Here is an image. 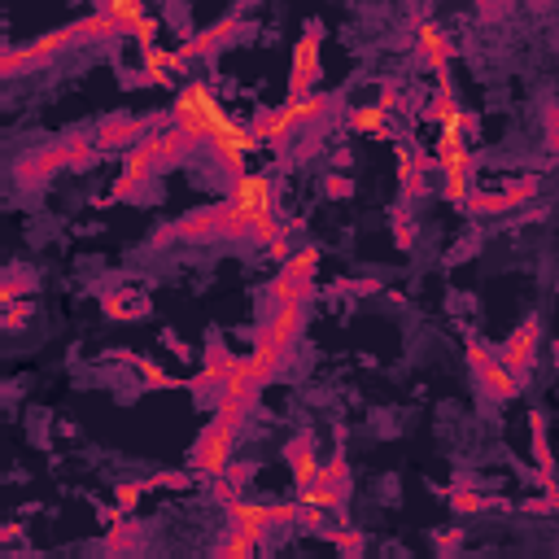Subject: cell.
<instances>
[{"label":"cell","mask_w":559,"mask_h":559,"mask_svg":"<svg viewBox=\"0 0 559 559\" xmlns=\"http://www.w3.org/2000/svg\"><path fill=\"white\" fill-rule=\"evenodd\" d=\"M319 485H332V490H350V463H346V455H332L324 463V472H319Z\"/></svg>","instance_id":"e575fe53"},{"label":"cell","mask_w":559,"mask_h":559,"mask_svg":"<svg viewBox=\"0 0 559 559\" xmlns=\"http://www.w3.org/2000/svg\"><path fill=\"white\" fill-rule=\"evenodd\" d=\"M498 363L511 367L520 380H529L533 363H538V319H525V324L511 332L503 346H498Z\"/></svg>","instance_id":"30bf717a"},{"label":"cell","mask_w":559,"mask_h":559,"mask_svg":"<svg viewBox=\"0 0 559 559\" xmlns=\"http://www.w3.org/2000/svg\"><path fill=\"white\" fill-rule=\"evenodd\" d=\"M27 315H31V306H22V302L5 306V328H9V332H18L22 324H27Z\"/></svg>","instance_id":"7dc6e473"},{"label":"cell","mask_w":559,"mask_h":559,"mask_svg":"<svg viewBox=\"0 0 559 559\" xmlns=\"http://www.w3.org/2000/svg\"><path fill=\"white\" fill-rule=\"evenodd\" d=\"M271 297H276V306H311L315 280H297L289 271H280V276L271 280Z\"/></svg>","instance_id":"44dd1931"},{"label":"cell","mask_w":559,"mask_h":559,"mask_svg":"<svg viewBox=\"0 0 559 559\" xmlns=\"http://www.w3.org/2000/svg\"><path fill=\"white\" fill-rule=\"evenodd\" d=\"M105 551H110V559H140L145 538H140L136 525H114L110 533H105Z\"/></svg>","instance_id":"603a6c76"},{"label":"cell","mask_w":559,"mask_h":559,"mask_svg":"<svg viewBox=\"0 0 559 559\" xmlns=\"http://www.w3.org/2000/svg\"><path fill=\"white\" fill-rule=\"evenodd\" d=\"M324 193L341 201V197L354 193V180H350V175H328V180H324Z\"/></svg>","instance_id":"f6af8a7d"},{"label":"cell","mask_w":559,"mask_h":559,"mask_svg":"<svg viewBox=\"0 0 559 559\" xmlns=\"http://www.w3.org/2000/svg\"><path fill=\"white\" fill-rule=\"evenodd\" d=\"M62 49H75V40H70V27L44 31V35H35L31 44H22V49L14 44V49L0 53V75L18 79V75H27V70H35V66H49Z\"/></svg>","instance_id":"277c9868"},{"label":"cell","mask_w":559,"mask_h":559,"mask_svg":"<svg viewBox=\"0 0 559 559\" xmlns=\"http://www.w3.org/2000/svg\"><path fill=\"white\" fill-rule=\"evenodd\" d=\"M136 35V44H140V49H158V35H162V27H158V18H145V22H140V27L132 31Z\"/></svg>","instance_id":"ee69618b"},{"label":"cell","mask_w":559,"mask_h":559,"mask_svg":"<svg viewBox=\"0 0 559 559\" xmlns=\"http://www.w3.org/2000/svg\"><path fill=\"white\" fill-rule=\"evenodd\" d=\"M350 132H359V136H389V114L380 110V105H359V110H350Z\"/></svg>","instance_id":"484cf974"},{"label":"cell","mask_w":559,"mask_h":559,"mask_svg":"<svg viewBox=\"0 0 559 559\" xmlns=\"http://www.w3.org/2000/svg\"><path fill=\"white\" fill-rule=\"evenodd\" d=\"M297 529H306V533H319V529H324V511H319V507H306V503H302V516H297Z\"/></svg>","instance_id":"bcb514c9"},{"label":"cell","mask_w":559,"mask_h":559,"mask_svg":"<svg viewBox=\"0 0 559 559\" xmlns=\"http://www.w3.org/2000/svg\"><path fill=\"white\" fill-rule=\"evenodd\" d=\"M297 516H302V503H271V525L297 529Z\"/></svg>","instance_id":"7bdbcfd3"},{"label":"cell","mask_w":559,"mask_h":559,"mask_svg":"<svg viewBox=\"0 0 559 559\" xmlns=\"http://www.w3.org/2000/svg\"><path fill=\"white\" fill-rule=\"evenodd\" d=\"M101 311L118 319V324H127V319H145L149 315V297L132 289V284H118V289H110L101 297Z\"/></svg>","instance_id":"ac0fdd59"},{"label":"cell","mask_w":559,"mask_h":559,"mask_svg":"<svg viewBox=\"0 0 559 559\" xmlns=\"http://www.w3.org/2000/svg\"><path fill=\"white\" fill-rule=\"evenodd\" d=\"M214 559H258V546L249 538H241L236 529H228L219 538V546H214Z\"/></svg>","instance_id":"4dcf8cb0"},{"label":"cell","mask_w":559,"mask_h":559,"mask_svg":"<svg viewBox=\"0 0 559 559\" xmlns=\"http://www.w3.org/2000/svg\"><path fill=\"white\" fill-rule=\"evenodd\" d=\"M97 153H101L97 140H88V136H70V171H88V166L97 162Z\"/></svg>","instance_id":"836d02e7"},{"label":"cell","mask_w":559,"mask_h":559,"mask_svg":"<svg viewBox=\"0 0 559 559\" xmlns=\"http://www.w3.org/2000/svg\"><path fill=\"white\" fill-rule=\"evenodd\" d=\"M450 507H455L459 516H472V511L490 507V498H481V494H472V490H455V494H450Z\"/></svg>","instance_id":"ab89813d"},{"label":"cell","mask_w":559,"mask_h":559,"mask_svg":"<svg viewBox=\"0 0 559 559\" xmlns=\"http://www.w3.org/2000/svg\"><path fill=\"white\" fill-rule=\"evenodd\" d=\"M472 372H477L481 389H485V394H490L494 402H507V398H516L520 389H525V380H520L516 372H511V367H503V363H498V354H490V359H485V363H477V367H472Z\"/></svg>","instance_id":"9a60e30c"},{"label":"cell","mask_w":559,"mask_h":559,"mask_svg":"<svg viewBox=\"0 0 559 559\" xmlns=\"http://www.w3.org/2000/svg\"><path fill=\"white\" fill-rule=\"evenodd\" d=\"M437 546H442V551H450V546H459V529H450V533H442V538H437Z\"/></svg>","instance_id":"f5cc1de1"},{"label":"cell","mask_w":559,"mask_h":559,"mask_svg":"<svg viewBox=\"0 0 559 559\" xmlns=\"http://www.w3.org/2000/svg\"><path fill=\"white\" fill-rule=\"evenodd\" d=\"M415 57H420V66H424V70H433L437 79L446 75L450 57H455V44H450V35H446L442 22L424 18L420 27H415Z\"/></svg>","instance_id":"ba28073f"},{"label":"cell","mask_w":559,"mask_h":559,"mask_svg":"<svg viewBox=\"0 0 559 559\" xmlns=\"http://www.w3.org/2000/svg\"><path fill=\"white\" fill-rule=\"evenodd\" d=\"M258 145H263V140H258L254 132H249V127L245 123H236V118H228V123H223L219 127V132H214L210 136V158H214V166H219V171H223V180H241V175H245V158H249V153H254Z\"/></svg>","instance_id":"3957f363"},{"label":"cell","mask_w":559,"mask_h":559,"mask_svg":"<svg viewBox=\"0 0 559 559\" xmlns=\"http://www.w3.org/2000/svg\"><path fill=\"white\" fill-rule=\"evenodd\" d=\"M223 477H232V481H236V485H241V490H245V481L254 477V463H232V468L223 472Z\"/></svg>","instance_id":"f907efd6"},{"label":"cell","mask_w":559,"mask_h":559,"mask_svg":"<svg viewBox=\"0 0 559 559\" xmlns=\"http://www.w3.org/2000/svg\"><path fill=\"white\" fill-rule=\"evenodd\" d=\"M302 328H306V306H276V315H271V324H267L263 337L276 350L289 354L297 346V337H302Z\"/></svg>","instance_id":"e0dca14e"},{"label":"cell","mask_w":559,"mask_h":559,"mask_svg":"<svg viewBox=\"0 0 559 559\" xmlns=\"http://www.w3.org/2000/svg\"><path fill=\"white\" fill-rule=\"evenodd\" d=\"M529 433H533V459H538V468L551 472L555 455H551V442H546V415L542 411H529Z\"/></svg>","instance_id":"f1b7e54d"},{"label":"cell","mask_w":559,"mask_h":559,"mask_svg":"<svg viewBox=\"0 0 559 559\" xmlns=\"http://www.w3.org/2000/svg\"><path fill=\"white\" fill-rule=\"evenodd\" d=\"M136 363V376H140V389H184L188 380H175L171 372H162L158 363H149V359H132Z\"/></svg>","instance_id":"f546056e"},{"label":"cell","mask_w":559,"mask_h":559,"mask_svg":"<svg viewBox=\"0 0 559 559\" xmlns=\"http://www.w3.org/2000/svg\"><path fill=\"white\" fill-rule=\"evenodd\" d=\"M538 188H542V180H538V175H516V180H507L503 197H507V206H511V210H520V206H525V201H533V197H538Z\"/></svg>","instance_id":"1f68e13d"},{"label":"cell","mask_w":559,"mask_h":559,"mask_svg":"<svg viewBox=\"0 0 559 559\" xmlns=\"http://www.w3.org/2000/svg\"><path fill=\"white\" fill-rule=\"evenodd\" d=\"M468 214H507V197L503 193H472L468 197V206H463Z\"/></svg>","instance_id":"d590c367"},{"label":"cell","mask_w":559,"mask_h":559,"mask_svg":"<svg viewBox=\"0 0 559 559\" xmlns=\"http://www.w3.org/2000/svg\"><path fill=\"white\" fill-rule=\"evenodd\" d=\"M245 31V22H241V14H223L219 22H214V27H206V31H197L193 40H184L180 49H175V57H180V62H193V57H214L223 49V44H232L236 35Z\"/></svg>","instance_id":"9c48e42d"},{"label":"cell","mask_w":559,"mask_h":559,"mask_svg":"<svg viewBox=\"0 0 559 559\" xmlns=\"http://www.w3.org/2000/svg\"><path fill=\"white\" fill-rule=\"evenodd\" d=\"M546 145H551V153H559V110L546 114Z\"/></svg>","instance_id":"681fc988"},{"label":"cell","mask_w":559,"mask_h":559,"mask_svg":"<svg viewBox=\"0 0 559 559\" xmlns=\"http://www.w3.org/2000/svg\"><path fill=\"white\" fill-rule=\"evenodd\" d=\"M110 35H118V27L101 14V9L88 14V18H79V22H70V40L75 44H101V40H110Z\"/></svg>","instance_id":"cb8c5ba5"},{"label":"cell","mask_w":559,"mask_h":559,"mask_svg":"<svg viewBox=\"0 0 559 559\" xmlns=\"http://www.w3.org/2000/svg\"><path fill=\"white\" fill-rule=\"evenodd\" d=\"M101 14L114 22V27H118V35H132V31L140 27V22L149 18L140 0H105V5H101Z\"/></svg>","instance_id":"7402d4cb"},{"label":"cell","mask_w":559,"mask_h":559,"mask_svg":"<svg viewBox=\"0 0 559 559\" xmlns=\"http://www.w3.org/2000/svg\"><path fill=\"white\" fill-rule=\"evenodd\" d=\"M232 463H236V433L210 420L206 428H201V437L193 442V450H188V472L214 481V477H223Z\"/></svg>","instance_id":"7a4b0ae2"},{"label":"cell","mask_w":559,"mask_h":559,"mask_svg":"<svg viewBox=\"0 0 559 559\" xmlns=\"http://www.w3.org/2000/svg\"><path fill=\"white\" fill-rule=\"evenodd\" d=\"M153 149H158V158H162V171H171V166H184L188 158H193V140H188L180 127H162V132H153Z\"/></svg>","instance_id":"ffe728a7"},{"label":"cell","mask_w":559,"mask_h":559,"mask_svg":"<svg viewBox=\"0 0 559 559\" xmlns=\"http://www.w3.org/2000/svg\"><path fill=\"white\" fill-rule=\"evenodd\" d=\"M394 228H398V245H402V249H411V223H407V214H398Z\"/></svg>","instance_id":"816d5d0a"},{"label":"cell","mask_w":559,"mask_h":559,"mask_svg":"<svg viewBox=\"0 0 559 559\" xmlns=\"http://www.w3.org/2000/svg\"><path fill=\"white\" fill-rule=\"evenodd\" d=\"M228 118L232 114L219 105L210 83H184L180 97H175V110H171V127H180L193 145H210V136L219 132Z\"/></svg>","instance_id":"6da1fadb"},{"label":"cell","mask_w":559,"mask_h":559,"mask_svg":"<svg viewBox=\"0 0 559 559\" xmlns=\"http://www.w3.org/2000/svg\"><path fill=\"white\" fill-rule=\"evenodd\" d=\"M284 459H289V468H293L297 494L315 490V485H319V472H324V463L315 459V437H311V433H297L293 442L284 446Z\"/></svg>","instance_id":"7c38bea8"},{"label":"cell","mask_w":559,"mask_h":559,"mask_svg":"<svg viewBox=\"0 0 559 559\" xmlns=\"http://www.w3.org/2000/svg\"><path fill=\"white\" fill-rule=\"evenodd\" d=\"M184 62L166 49H149L145 62H140V83H171V70H180Z\"/></svg>","instance_id":"d4e9b609"},{"label":"cell","mask_w":559,"mask_h":559,"mask_svg":"<svg viewBox=\"0 0 559 559\" xmlns=\"http://www.w3.org/2000/svg\"><path fill=\"white\" fill-rule=\"evenodd\" d=\"M22 293H35V276H27V271H14V276L5 280V289H0V297H5V306H14Z\"/></svg>","instance_id":"74e56055"},{"label":"cell","mask_w":559,"mask_h":559,"mask_svg":"<svg viewBox=\"0 0 559 559\" xmlns=\"http://www.w3.org/2000/svg\"><path fill=\"white\" fill-rule=\"evenodd\" d=\"M319 49H324V22L306 18L302 35H297V49H293V75H289V101H302L319 92Z\"/></svg>","instance_id":"5b68a950"},{"label":"cell","mask_w":559,"mask_h":559,"mask_svg":"<svg viewBox=\"0 0 559 559\" xmlns=\"http://www.w3.org/2000/svg\"><path fill=\"white\" fill-rule=\"evenodd\" d=\"M140 494H145V481H123V485H118V490H114V503H118V511H136Z\"/></svg>","instance_id":"60d3db41"},{"label":"cell","mask_w":559,"mask_h":559,"mask_svg":"<svg viewBox=\"0 0 559 559\" xmlns=\"http://www.w3.org/2000/svg\"><path fill=\"white\" fill-rule=\"evenodd\" d=\"M140 140H145V123L140 118H132V114H110L105 123L97 127V145H101V153L105 149H127L132 153Z\"/></svg>","instance_id":"5bb4252c"},{"label":"cell","mask_w":559,"mask_h":559,"mask_svg":"<svg viewBox=\"0 0 559 559\" xmlns=\"http://www.w3.org/2000/svg\"><path fill=\"white\" fill-rule=\"evenodd\" d=\"M228 201L245 214L249 223H263V219H276V180L271 171H258V175H241V180L228 184Z\"/></svg>","instance_id":"8992f818"},{"label":"cell","mask_w":559,"mask_h":559,"mask_svg":"<svg viewBox=\"0 0 559 559\" xmlns=\"http://www.w3.org/2000/svg\"><path fill=\"white\" fill-rule=\"evenodd\" d=\"M66 166H70V136H66V140H53V145H44V149L22 153V158L14 162L18 188H40V184H49L57 171H66Z\"/></svg>","instance_id":"52a82bcc"},{"label":"cell","mask_w":559,"mask_h":559,"mask_svg":"<svg viewBox=\"0 0 559 559\" xmlns=\"http://www.w3.org/2000/svg\"><path fill=\"white\" fill-rule=\"evenodd\" d=\"M555 367H559V346H555Z\"/></svg>","instance_id":"db71d44e"},{"label":"cell","mask_w":559,"mask_h":559,"mask_svg":"<svg viewBox=\"0 0 559 559\" xmlns=\"http://www.w3.org/2000/svg\"><path fill=\"white\" fill-rule=\"evenodd\" d=\"M472 166H477L472 149H463L459 158L442 162V197L446 201H455V206H468V197H472Z\"/></svg>","instance_id":"2e32d148"},{"label":"cell","mask_w":559,"mask_h":559,"mask_svg":"<svg viewBox=\"0 0 559 559\" xmlns=\"http://www.w3.org/2000/svg\"><path fill=\"white\" fill-rule=\"evenodd\" d=\"M210 494H214V498H219V503H223V507H232V503H241V485H236L232 477H214V481H210Z\"/></svg>","instance_id":"b9f144b4"},{"label":"cell","mask_w":559,"mask_h":559,"mask_svg":"<svg viewBox=\"0 0 559 559\" xmlns=\"http://www.w3.org/2000/svg\"><path fill=\"white\" fill-rule=\"evenodd\" d=\"M398 175H402V193L407 197H424L428 193V166H433V158L428 153H420V149H407L402 145L398 149Z\"/></svg>","instance_id":"d6986e66"},{"label":"cell","mask_w":559,"mask_h":559,"mask_svg":"<svg viewBox=\"0 0 559 559\" xmlns=\"http://www.w3.org/2000/svg\"><path fill=\"white\" fill-rule=\"evenodd\" d=\"M249 415H254V407H249V402H236V398H219V402H214V424L232 428V433H241Z\"/></svg>","instance_id":"83f0119b"},{"label":"cell","mask_w":559,"mask_h":559,"mask_svg":"<svg viewBox=\"0 0 559 559\" xmlns=\"http://www.w3.org/2000/svg\"><path fill=\"white\" fill-rule=\"evenodd\" d=\"M228 525L241 533V538H249L254 546H263V538L276 525H271V507L267 503H249V498H241V503L228 507Z\"/></svg>","instance_id":"4fadbf2b"},{"label":"cell","mask_w":559,"mask_h":559,"mask_svg":"<svg viewBox=\"0 0 559 559\" xmlns=\"http://www.w3.org/2000/svg\"><path fill=\"white\" fill-rule=\"evenodd\" d=\"M188 485H193V472H158L145 481V490H188Z\"/></svg>","instance_id":"f35d334b"},{"label":"cell","mask_w":559,"mask_h":559,"mask_svg":"<svg viewBox=\"0 0 559 559\" xmlns=\"http://www.w3.org/2000/svg\"><path fill=\"white\" fill-rule=\"evenodd\" d=\"M280 271H289V276H297V280H315V271H319V249H315V245L293 249V258H289V263H284Z\"/></svg>","instance_id":"d6a6232c"},{"label":"cell","mask_w":559,"mask_h":559,"mask_svg":"<svg viewBox=\"0 0 559 559\" xmlns=\"http://www.w3.org/2000/svg\"><path fill=\"white\" fill-rule=\"evenodd\" d=\"M328 538H332V546L341 551V559H359V555H363V533H359V529H332Z\"/></svg>","instance_id":"8d00e7d4"},{"label":"cell","mask_w":559,"mask_h":559,"mask_svg":"<svg viewBox=\"0 0 559 559\" xmlns=\"http://www.w3.org/2000/svg\"><path fill=\"white\" fill-rule=\"evenodd\" d=\"M380 110H385V114H394V110H402V97H398V88H380Z\"/></svg>","instance_id":"c3c4849f"},{"label":"cell","mask_w":559,"mask_h":559,"mask_svg":"<svg viewBox=\"0 0 559 559\" xmlns=\"http://www.w3.org/2000/svg\"><path fill=\"white\" fill-rule=\"evenodd\" d=\"M297 503L319 507V511H346V507H350V490H332V485H315V490L297 494Z\"/></svg>","instance_id":"4316f807"},{"label":"cell","mask_w":559,"mask_h":559,"mask_svg":"<svg viewBox=\"0 0 559 559\" xmlns=\"http://www.w3.org/2000/svg\"><path fill=\"white\" fill-rule=\"evenodd\" d=\"M158 171H162V158H158V149H153V140L145 136V140H140V145L123 158V180L114 184V193H110V197H132L136 188H140V184H149Z\"/></svg>","instance_id":"8fae6325"}]
</instances>
